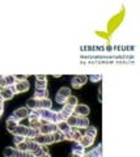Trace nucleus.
<instances>
[{
	"mask_svg": "<svg viewBox=\"0 0 140 157\" xmlns=\"http://www.w3.org/2000/svg\"><path fill=\"white\" fill-rule=\"evenodd\" d=\"M4 77V86H12L15 85L16 80H15V76H12V75H5Z\"/></svg>",
	"mask_w": 140,
	"mask_h": 157,
	"instance_id": "nucleus-23",
	"label": "nucleus"
},
{
	"mask_svg": "<svg viewBox=\"0 0 140 157\" xmlns=\"http://www.w3.org/2000/svg\"><path fill=\"white\" fill-rule=\"evenodd\" d=\"M68 157H80V156H77V155H75V153H72V152H71V153H69V156H68Z\"/></svg>",
	"mask_w": 140,
	"mask_h": 157,
	"instance_id": "nucleus-40",
	"label": "nucleus"
},
{
	"mask_svg": "<svg viewBox=\"0 0 140 157\" xmlns=\"http://www.w3.org/2000/svg\"><path fill=\"white\" fill-rule=\"evenodd\" d=\"M36 78H37V81H43V80H47L46 75H37Z\"/></svg>",
	"mask_w": 140,
	"mask_h": 157,
	"instance_id": "nucleus-37",
	"label": "nucleus"
},
{
	"mask_svg": "<svg viewBox=\"0 0 140 157\" xmlns=\"http://www.w3.org/2000/svg\"><path fill=\"white\" fill-rule=\"evenodd\" d=\"M101 152H102V145H98L97 148H94L93 150H90V152L85 153L87 155V157H101Z\"/></svg>",
	"mask_w": 140,
	"mask_h": 157,
	"instance_id": "nucleus-19",
	"label": "nucleus"
},
{
	"mask_svg": "<svg viewBox=\"0 0 140 157\" xmlns=\"http://www.w3.org/2000/svg\"><path fill=\"white\" fill-rule=\"evenodd\" d=\"M22 153H24V152H21V150H18V149H15L12 157H22Z\"/></svg>",
	"mask_w": 140,
	"mask_h": 157,
	"instance_id": "nucleus-36",
	"label": "nucleus"
},
{
	"mask_svg": "<svg viewBox=\"0 0 140 157\" xmlns=\"http://www.w3.org/2000/svg\"><path fill=\"white\" fill-rule=\"evenodd\" d=\"M13 96L15 94L9 86H3L1 89H0V98H1L3 101H8V100H11Z\"/></svg>",
	"mask_w": 140,
	"mask_h": 157,
	"instance_id": "nucleus-8",
	"label": "nucleus"
},
{
	"mask_svg": "<svg viewBox=\"0 0 140 157\" xmlns=\"http://www.w3.org/2000/svg\"><path fill=\"white\" fill-rule=\"evenodd\" d=\"M28 115H29V110H28V108H20V109H17V110H15L13 114H12L9 118L13 119V121H16L17 123H20V121L28 118Z\"/></svg>",
	"mask_w": 140,
	"mask_h": 157,
	"instance_id": "nucleus-1",
	"label": "nucleus"
},
{
	"mask_svg": "<svg viewBox=\"0 0 140 157\" xmlns=\"http://www.w3.org/2000/svg\"><path fill=\"white\" fill-rule=\"evenodd\" d=\"M74 110H75V108H72V106H69V105H64L59 113L63 115V117H64V119L67 121V119H68L69 117H71V115H74Z\"/></svg>",
	"mask_w": 140,
	"mask_h": 157,
	"instance_id": "nucleus-9",
	"label": "nucleus"
},
{
	"mask_svg": "<svg viewBox=\"0 0 140 157\" xmlns=\"http://www.w3.org/2000/svg\"><path fill=\"white\" fill-rule=\"evenodd\" d=\"M51 136H52V141H54V143H59V141L64 140V139H63V134L60 132V131H56V132L51 134Z\"/></svg>",
	"mask_w": 140,
	"mask_h": 157,
	"instance_id": "nucleus-27",
	"label": "nucleus"
},
{
	"mask_svg": "<svg viewBox=\"0 0 140 157\" xmlns=\"http://www.w3.org/2000/svg\"><path fill=\"white\" fill-rule=\"evenodd\" d=\"M93 143H94V139L93 137H90V136H87V135H84V136L81 137V140H80V144L84 148H88V147H92L93 145Z\"/></svg>",
	"mask_w": 140,
	"mask_h": 157,
	"instance_id": "nucleus-13",
	"label": "nucleus"
},
{
	"mask_svg": "<svg viewBox=\"0 0 140 157\" xmlns=\"http://www.w3.org/2000/svg\"><path fill=\"white\" fill-rule=\"evenodd\" d=\"M76 127H77V128H87V127H89V119L87 117H79Z\"/></svg>",
	"mask_w": 140,
	"mask_h": 157,
	"instance_id": "nucleus-16",
	"label": "nucleus"
},
{
	"mask_svg": "<svg viewBox=\"0 0 140 157\" xmlns=\"http://www.w3.org/2000/svg\"><path fill=\"white\" fill-rule=\"evenodd\" d=\"M16 149L21 150V152H28V143H26V140L22 141V143H20V144H17V148H16Z\"/></svg>",
	"mask_w": 140,
	"mask_h": 157,
	"instance_id": "nucleus-29",
	"label": "nucleus"
},
{
	"mask_svg": "<svg viewBox=\"0 0 140 157\" xmlns=\"http://www.w3.org/2000/svg\"><path fill=\"white\" fill-rule=\"evenodd\" d=\"M77 118L79 117H76V115H71V117L67 119V123L69 124V127H71V128L76 127V124H77Z\"/></svg>",
	"mask_w": 140,
	"mask_h": 157,
	"instance_id": "nucleus-28",
	"label": "nucleus"
},
{
	"mask_svg": "<svg viewBox=\"0 0 140 157\" xmlns=\"http://www.w3.org/2000/svg\"><path fill=\"white\" fill-rule=\"evenodd\" d=\"M66 105H69V106H72V108H75L76 105H79V102H77V97H75V96H69V97H67V100H66Z\"/></svg>",
	"mask_w": 140,
	"mask_h": 157,
	"instance_id": "nucleus-25",
	"label": "nucleus"
},
{
	"mask_svg": "<svg viewBox=\"0 0 140 157\" xmlns=\"http://www.w3.org/2000/svg\"><path fill=\"white\" fill-rule=\"evenodd\" d=\"M39 134V128H33V127H28V135H26V139H34L36 136H38Z\"/></svg>",
	"mask_w": 140,
	"mask_h": 157,
	"instance_id": "nucleus-17",
	"label": "nucleus"
},
{
	"mask_svg": "<svg viewBox=\"0 0 140 157\" xmlns=\"http://www.w3.org/2000/svg\"><path fill=\"white\" fill-rule=\"evenodd\" d=\"M58 131L56 123H44L39 127V134L41 135H51Z\"/></svg>",
	"mask_w": 140,
	"mask_h": 157,
	"instance_id": "nucleus-2",
	"label": "nucleus"
},
{
	"mask_svg": "<svg viewBox=\"0 0 140 157\" xmlns=\"http://www.w3.org/2000/svg\"><path fill=\"white\" fill-rule=\"evenodd\" d=\"M28 119H29V122H39L41 121V114H39V109L38 110H31V113H29V115H28Z\"/></svg>",
	"mask_w": 140,
	"mask_h": 157,
	"instance_id": "nucleus-14",
	"label": "nucleus"
},
{
	"mask_svg": "<svg viewBox=\"0 0 140 157\" xmlns=\"http://www.w3.org/2000/svg\"><path fill=\"white\" fill-rule=\"evenodd\" d=\"M41 157H51V156H50L49 153H44V155H42V156H41Z\"/></svg>",
	"mask_w": 140,
	"mask_h": 157,
	"instance_id": "nucleus-41",
	"label": "nucleus"
},
{
	"mask_svg": "<svg viewBox=\"0 0 140 157\" xmlns=\"http://www.w3.org/2000/svg\"><path fill=\"white\" fill-rule=\"evenodd\" d=\"M0 89H1V86H0Z\"/></svg>",
	"mask_w": 140,
	"mask_h": 157,
	"instance_id": "nucleus-43",
	"label": "nucleus"
},
{
	"mask_svg": "<svg viewBox=\"0 0 140 157\" xmlns=\"http://www.w3.org/2000/svg\"><path fill=\"white\" fill-rule=\"evenodd\" d=\"M55 101L58 103H66V98H63L62 96H59V94H56L55 96Z\"/></svg>",
	"mask_w": 140,
	"mask_h": 157,
	"instance_id": "nucleus-35",
	"label": "nucleus"
},
{
	"mask_svg": "<svg viewBox=\"0 0 140 157\" xmlns=\"http://www.w3.org/2000/svg\"><path fill=\"white\" fill-rule=\"evenodd\" d=\"M72 153H75V155H77V156H84V153H85V148L81 145L80 143H76V145L72 148Z\"/></svg>",
	"mask_w": 140,
	"mask_h": 157,
	"instance_id": "nucleus-18",
	"label": "nucleus"
},
{
	"mask_svg": "<svg viewBox=\"0 0 140 157\" xmlns=\"http://www.w3.org/2000/svg\"><path fill=\"white\" fill-rule=\"evenodd\" d=\"M0 86H4V77H3V76H0Z\"/></svg>",
	"mask_w": 140,
	"mask_h": 157,
	"instance_id": "nucleus-39",
	"label": "nucleus"
},
{
	"mask_svg": "<svg viewBox=\"0 0 140 157\" xmlns=\"http://www.w3.org/2000/svg\"><path fill=\"white\" fill-rule=\"evenodd\" d=\"M85 135H87V136L93 137V139H94V137L97 136V130H96V127H92V126H89V127H87Z\"/></svg>",
	"mask_w": 140,
	"mask_h": 157,
	"instance_id": "nucleus-26",
	"label": "nucleus"
},
{
	"mask_svg": "<svg viewBox=\"0 0 140 157\" xmlns=\"http://www.w3.org/2000/svg\"><path fill=\"white\" fill-rule=\"evenodd\" d=\"M18 124H20V123H17V122L13 121V119H11V118L7 119V130H8L11 134H13V131L16 130V127H17Z\"/></svg>",
	"mask_w": 140,
	"mask_h": 157,
	"instance_id": "nucleus-20",
	"label": "nucleus"
},
{
	"mask_svg": "<svg viewBox=\"0 0 140 157\" xmlns=\"http://www.w3.org/2000/svg\"><path fill=\"white\" fill-rule=\"evenodd\" d=\"M12 135H20V136H25V137H26V135H28V126L18 124Z\"/></svg>",
	"mask_w": 140,
	"mask_h": 157,
	"instance_id": "nucleus-12",
	"label": "nucleus"
},
{
	"mask_svg": "<svg viewBox=\"0 0 140 157\" xmlns=\"http://www.w3.org/2000/svg\"><path fill=\"white\" fill-rule=\"evenodd\" d=\"M41 102V109H44V110H51V106H52V101L50 98H43V100H39Z\"/></svg>",
	"mask_w": 140,
	"mask_h": 157,
	"instance_id": "nucleus-22",
	"label": "nucleus"
},
{
	"mask_svg": "<svg viewBox=\"0 0 140 157\" xmlns=\"http://www.w3.org/2000/svg\"><path fill=\"white\" fill-rule=\"evenodd\" d=\"M56 94H59V96H62L63 98L67 100V97L71 96V89H69V88L63 86V88H60V89L58 90V93H56Z\"/></svg>",
	"mask_w": 140,
	"mask_h": 157,
	"instance_id": "nucleus-24",
	"label": "nucleus"
},
{
	"mask_svg": "<svg viewBox=\"0 0 140 157\" xmlns=\"http://www.w3.org/2000/svg\"><path fill=\"white\" fill-rule=\"evenodd\" d=\"M26 106L30 110H38V109H41V102H39V100L31 97V98H29L26 101Z\"/></svg>",
	"mask_w": 140,
	"mask_h": 157,
	"instance_id": "nucleus-10",
	"label": "nucleus"
},
{
	"mask_svg": "<svg viewBox=\"0 0 140 157\" xmlns=\"http://www.w3.org/2000/svg\"><path fill=\"white\" fill-rule=\"evenodd\" d=\"M56 127H58V131H60L62 134L69 132V131L72 130V128L69 127V124L67 123V121H63V122H59V123H56Z\"/></svg>",
	"mask_w": 140,
	"mask_h": 157,
	"instance_id": "nucleus-15",
	"label": "nucleus"
},
{
	"mask_svg": "<svg viewBox=\"0 0 140 157\" xmlns=\"http://www.w3.org/2000/svg\"><path fill=\"white\" fill-rule=\"evenodd\" d=\"M47 80H43V81H37L36 84V89H47Z\"/></svg>",
	"mask_w": 140,
	"mask_h": 157,
	"instance_id": "nucleus-30",
	"label": "nucleus"
},
{
	"mask_svg": "<svg viewBox=\"0 0 140 157\" xmlns=\"http://www.w3.org/2000/svg\"><path fill=\"white\" fill-rule=\"evenodd\" d=\"M34 140L37 144H39V145H50V144H52V136L51 135H38V136H36Z\"/></svg>",
	"mask_w": 140,
	"mask_h": 157,
	"instance_id": "nucleus-3",
	"label": "nucleus"
},
{
	"mask_svg": "<svg viewBox=\"0 0 140 157\" xmlns=\"http://www.w3.org/2000/svg\"><path fill=\"white\" fill-rule=\"evenodd\" d=\"M25 140H26V137H25V136H20V135H15V136H13V141H15L16 145L22 143V141H25Z\"/></svg>",
	"mask_w": 140,
	"mask_h": 157,
	"instance_id": "nucleus-31",
	"label": "nucleus"
},
{
	"mask_svg": "<svg viewBox=\"0 0 140 157\" xmlns=\"http://www.w3.org/2000/svg\"><path fill=\"white\" fill-rule=\"evenodd\" d=\"M41 149H42L43 153H49V147L47 145H41Z\"/></svg>",
	"mask_w": 140,
	"mask_h": 157,
	"instance_id": "nucleus-38",
	"label": "nucleus"
},
{
	"mask_svg": "<svg viewBox=\"0 0 140 157\" xmlns=\"http://www.w3.org/2000/svg\"><path fill=\"white\" fill-rule=\"evenodd\" d=\"M74 113L76 117H88L89 113H90V109L87 105H76Z\"/></svg>",
	"mask_w": 140,
	"mask_h": 157,
	"instance_id": "nucleus-7",
	"label": "nucleus"
},
{
	"mask_svg": "<svg viewBox=\"0 0 140 157\" xmlns=\"http://www.w3.org/2000/svg\"><path fill=\"white\" fill-rule=\"evenodd\" d=\"M13 150H15V148H12V147H7V148L4 149V157H12Z\"/></svg>",
	"mask_w": 140,
	"mask_h": 157,
	"instance_id": "nucleus-32",
	"label": "nucleus"
},
{
	"mask_svg": "<svg viewBox=\"0 0 140 157\" xmlns=\"http://www.w3.org/2000/svg\"><path fill=\"white\" fill-rule=\"evenodd\" d=\"M81 137H82V135H81L80 131L74 130V128H72V130H71V140L75 141V143H80Z\"/></svg>",
	"mask_w": 140,
	"mask_h": 157,
	"instance_id": "nucleus-21",
	"label": "nucleus"
},
{
	"mask_svg": "<svg viewBox=\"0 0 140 157\" xmlns=\"http://www.w3.org/2000/svg\"><path fill=\"white\" fill-rule=\"evenodd\" d=\"M34 98H37V100L49 98V90L47 89H36V92H34Z\"/></svg>",
	"mask_w": 140,
	"mask_h": 157,
	"instance_id": "nucleus-11",
	"label": "nucleus"
},
{
	"mask_svg": "<svg viewBox=\"0 0 140 157\" xmlns=\"http://www.w3.org/2000/svg\"><path fill=\"white\" fill-rule=\"evenodd\" d=\"M39 114H41V123H42V124H44V123H51L54 111H51V110L39 109Z\"/></svg>",
	"mask_w": 140,
	"mask_h": 157,
	"instance_id": "nucleus-6",
	"label": "nucleus"
},
{
	"mask_svg": "<svg viewBox=\"0 0 140 157\" xmlns=\"http://www.w3.org/2000/svg\"><path fill=\"white\" fill-rule=\"evenodd\" d=\"M26 75H15V80L16 81H22V80H26Z\"/></svg>",
	"mask_w": 140,
	"mask_h": 157,
	"instance_id": "nucleus-34",
	"label": "nucleus"
},
{
	"mask_svg": "<svg viewBox=\"0 0 140 157\" xmlns=\"http://www.w3.org/2000/svg\"><path fill=\"white\" fill-rule=\"evenodd\" d=\"M89 80L93 81V83H96V81H100L101 80V75H90V76H89Z\"/></svg>",
	"mask_w": 140,
	"mask_h": 157,
	"instance_id": "nucleus-33",
	"label": "nucleus"
},
{
	"mask_svg": "<svg viewBox=\"0 0 140 157\" xmlns=\"http://www.w3.org/2000/svg\"><path fill=\"white\" fill-rule=\"evenodd\" d=\"M87 80H88V76H85V75H79V76H75L74 78H72V81H71L72 88L79 89V88H81L85 83H87Z\"/></svg>",
	"mask_w": 140,
	"mask_h": 157,
	"instance_id": "nucleus-5",
	"label": "nucleus"
},
{
	"mask_svg": "<svg viewBox=\"0 0 140 157\" xmlns=\"http://www.w3.org/2000/svg\"><path fill=\"white\" fill-rule=\"evenodd\" d=\"M3 110H4V108H3V106H0V115L3 114Z\"/></svg>",
	"mask_w": 140,
	"mask_h": 157,
	"instance_id": "nucleus-42",
	"label": "nucleus"
},
{
	"mask_svg": "<svg viewBox=\"0 0 140 157\" xmlns=\"http://www.w3.org/2000/svg\"><path fill=\"white\" fill-rule=\"evenodd\" d=\"M13 86H15L16 93H24V92H26V90H29L30 84L28 80H22V81H16Z\"/></svg>",
	"mask_w": 140,
	"mask_h": 157,
	"instance_id": "nucleus-4",
	"label": "nucleus"
}]
</instances>
